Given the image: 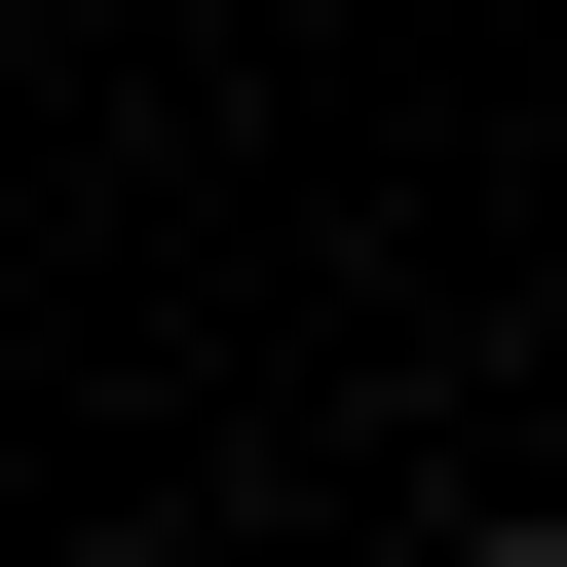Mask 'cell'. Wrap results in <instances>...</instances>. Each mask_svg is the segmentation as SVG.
<instances>
[{
    "label": "cell",
    "instance_id": "6da1fadb",
    "mask_svg": "<svg viewBox=\"0 0 567 567\" xmlns=\"http://www.w3.org/2000/svg\"><path fill=\"white\" fill-rule=\"evenodd\" d=\"M454 567H567V529H454Z\"/></svg>",
    "mask_w": 567,
    "mask_h": 567
}]
</instances>
